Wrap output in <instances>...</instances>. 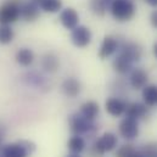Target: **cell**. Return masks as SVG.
<instances>
[{
    "label": "cell",
    "mask_w": 157,
    "mask_h": 157,
    "mask_svg": "<svg viewBox=\"0 0 157 157\" xmlns=\"http://www.w3.org/2000/svg\"><path fill=\"white\" fill-rule=\"evenodd\" d=\"M110 10L112 16L119 22L129 21L135 15V5L133 0H113Z\"/></svg>",
    "instance_id": "1"
},
{
    "label": "cell",
    "mask_w": 157,
    "mask_h": 157,
    "mask_svg": "<svg viewBox=\"0 0 157 157\" xmlns=\"http://www.w3.org/2000/svg\"><path fill=\"white\" fill-rule=\"evenodd\" d=\"M36 150V145L28 140H20L5 145L1 150L2 157H27Z\"/></svg>",
    "instance_id": "2"
},
{
    "label": "cell",
    "mask_w": 157,
    "mask_h": 157,
    "mask_svg": "<svg viewBox=\"0 0 157 157\" xmlns=\"http://www.w3.org/2000/svg\"><path fill=\"white\" fill-rule=\"evenodd\" d=\"M21 1L9 0L0 6V25H10L18 20L21 16Z\"/></svg>",
    "instance_id": "3"
},
{
    "label": "cell",
    "mask_w": 157,
    "mask_h": 157,
    "mask_svg": "<svg viewBox=\"0 0 157 157\" xmlns=\"http://www.w3.org/2000/svg\"><path fill=\"white\" fill-rule=\"evenodd\" d=\"M68 124H70L71 132L75 135H82V134L91 133V132H94L96 129V127L93 123V121H88L86 118L83 117L80 113H75V115L70 116Z\"/></svg>",
    "instance_id": "4"
},
{
    "label": "cell",
    "mask_w": 157,
    "mask_h": 157,
    "mask_svg": "<svg viewBox=\"0 0 157 157\" xmlns=\"http://www.w3.org/2000/svg\"><path fill=\"white\" fill-rule=\"evenodd\" d=\"M117 136L112 133H105L99 140H96V143L93 146V151L95 152V155H104L105 152L112 151L116 146H117Z\"/></svg>",
    "instance_id": "5"
},
{
    "label": "cell",
    "mask_w": 157,
    "mask_h": 157,
    "mask_svg": "<svg viewBox=\"0 0 157 157\" xmlns=\"http://www.w3.org/2000/svg\"><path fill=\"white\" fill-rule=\"evenodd\" d=\"M119 134L127 139L133 140L139 135V123L134 118L125 117L119 123Z\"/></svg>",
    "instance_id": "6"
},
{
    "label": "cell",
    "mask_w": 157,
    "mask_h": 157,
    "mask_svg": "<svg viewBox=\"0 0 157 157\" xmlns=\"http://www.w3.org/2000/svg\"><path fill=\"white\" fill-rule=\"evenodd\" d=\"M71 39L77 48H85L91 41V32L85 26H77L75 29H72Z\"/></svg>",
    "instance_id": "7"
},
{
    "label": "cell",
    "mask_w": 157,
    "mask_h": 157,
    "mask_svg": "<svg viewBox=\"0 0 157 157\" xmlns=\"http://www.w3.org/2000/svg\"><path fill=\"white\" fill-rule=\"evenodd\" d=\"M60 22L62 23V26L66 29H75L78 26L79 22L78 12L75 9H72V7L65 9L60 13Z\"/></svg>",
    "instance_id": "8"
},
{
    "label": "cell",
    "mask_w": 157,
    "mask_h": 157,
    "mask_svg": "<svg viewBox=\"0 0 157 157\" xmlns=\"http://www.w3.org/2000/svg\"><path fill=\"white\" fill-rule=\"evenodd\" d=\"M133 63H134V61L130 57H128L125 54H123V52L119 51L118 55L116 56V59L112 62V66H113V70L117 73H119V75H125V73H128L132 70Z\"/></svg>",
    "instance_id": "9"
},
{
    "label": "cell",
    "mask_w": 157,
    "mask_h": 157,
    "mask_svg": "<svg viewBox=\"0 0 157 157\" xmlns=\"http://www.w3.org/2000/svg\"><path fill=\"white\" fill-rule=\"evenodd\" d=\"M118 40L111 36H107L105 37L102 40V44H101V48H100V51H99V57L100 59H107L110 57L111 55H113L116 51L118 50Z\"/></svg>",
    "instance_id": "10"
},
{
    "label": "cell",
    "mask_w": 157,
    "mask_h": 157,
    "mask_svg": "<svg viewBox=\"0 0 157 157\" xmlns=\"http://www.w3.org/2000/svg\"><path fill=\"white\" fill-rule=\"evenodd\" d=\"M119 51L125 54L128 57H130L134 62L135 61H139L141 59V55H143V49L139 44L136 43H133V41H124L121 48H119Z\"/></svg>",
    "instance_id": "11"
},
{
    "label": "cell",
    "mask_w": 157,
    "mask_h": 157,
    "mask_svg": "<svg viewBox=\"0 0 157 157\" xmlns=\"http://www.w3.org/2000/svg\"><path fill=\"white\" fill-rule=\"evenodd\" d=\"M39 9V5L36 1H28L25 5H22V7H21V16L23 20H26L28 22L36 21L40 15Z\"/></svg>",
    "instance_id": "12"
},
{
    "label": "cell",
    "mask_w": 157,
    "mask_h": 157,
    "mask_svg": "<svg viewBox=\"0 0 157 157\" xmlns=\"http://www.w3.org/2000/svg\"><path fill=\"white\" fill-rule=\"evenodd\" d=\"M105 109L106 111L113 116V117H119L122 116L124 112H125V109H127V104L119 99L116 98H111L109 99L106 102H105Z\"/></svg>",
    "instance_id": "13"
},
{
    "label": "cell",
    "mask_w": 157,
    "mask_h": 157,
    "mask_svg": "<svg viewBox=\"0 0 157 157\" xmlns=\"http://www.w3.org/2000/svg\"><path fill=\"white\" fill-rule=\"evenodd\" d=\"M125 116L129 118H134V119H141V118L147 116V107L145 104H140V102H133L127 105L125 109Z\"/></svg>",
    "instance_id": "14"
},
{
    "label": "cell",
    "mask_w": 157,
    "mask_h": 157,
    "mask_svg": "<svg viewBox=\"0 0 157 157\" xmlns=\"http://www.w3.org/2000/svg\"><path fill=\"white\" fill-rule=\"evenodd\" d=\"M147 80H149V76L147 73L141 70V68H134L130 73V85L139 90L143 89L145 85H147Z\"/></svg>",
    "instance_id": "15"
},
{
    "label": "cell",
    "mask_w": 157,
    "mask_h": 157,
    "mask_svg": "<svg viewBox=\"0 0 157 157\" xmlns=\"http://www.w3.org/2000/svg\"><path fill=\"white\" fill-rule=\"evenodd\" d=\"M62 91L66 96L68 98H76L78 96L79 93H80V83H79L78 79L76 78H67L63 83H62Z\"/></svg>",
    "instance_id": "16"
},
{
    "label": "cell",
    "mask_w": 157,
    "mask_h": 157,
    "mask_svg": "<svg viewBox=\"0 0 157 157\" xmlns=\"http://www.w3.org/2000/svg\"><path fill=\"white\" fill-rule=\"evenodd\" d=\"M100 112V107L95 101H86L80 106V115L88 121H94Z\"/></svg>",
    "instance_id": "17"
},
{
    "label": "cell",
    "mask_w": 157,
    "mask_h": 157,
    "mask_svg": "<svg viewBox=\"0 0 157 157\" xmlns=\"http://www.w3.org/2000/svg\"><path fill=\"white\" fill-rule=\"evenodd\" d=\"M16 61L18 65L23 66V67H28L33 63L34 61V54L31 49H27V48H22L20 49L17 52H16V56H15Z\"/></svg>",
    "instance_id": "18"
},
{
    "label": "cell",
    "mask_w": 157,
    "mask_h": 157,
    "mask_svg": "<svg viewBox=\"0 0 157 157\" xmlns=\"http://www.w3.org/2000/svg\"><path fill=\"white\" fill-rule=\"evenodd\" d=\"M59 66H60V61H59V59H57L56 55H54V54H46V55L43 56V59H41V67L46 72L54 73V72L57 71Z\"/></svg>",
    "instance_id": "19"
},
{
    "label": "cell",
    "mask_w": 157,
    "mask_h": 157,
    "mask_svg": "<svg viewBox=\"0 0 157 157\" xmlns=\"http://www.w3.org/2000/svg\"><path fill=\"white\" fill-rule=\"evenodd\" d=\"M143 99L146 106H155L157 104L156 85H145L143 88Z\"/></svg>",
    "instance_id": "20"
},
{
    "label": "cell",
    "mask_w": 157,
    "mask_h": 157,
    "mask_svg": "<svg viewBox=\"0 0 157 157\" xmlns=\"http://www.w3.org/2000/svg\"><path fill=\"white\" fill-rule=\"evenodd\" d=\"M40 10L49 12V13H55L62 7V1L61 0H39L38 1Z\"/></svg>",
    "instance_id": "21"
},
{
    "label": "cell",
    "mask_w": 157,
    "mask_h": 157,
    "mask_svg": "<svg viewBox=\"0 0 157 157\" xmlns=\"http://www.w3.org/2000/svg\"><path fill=\"white\" fill-rule=\"evenodd\" d=\"M67 146H68V149H70V151L72 154H80L85 149V141H84V139L82 136L75 135L68 140Z\"/></svg>",
    "instance_id": "22"
},
{
    "label": "cell",
    "mask_w": 157,
    "mask_h": 157,
    "mask_svg": "<svg viewBox=\"0 0 157 157\" xmlns=\"http://www.w3.org/2000/svg\"><path fill=\"white\" fill-rule=\"evenodd\" d=\"M107 0H91L90 1V9L91 11L98 16H104L107 11Z\"/></svg>",
    "instance_id": "23"
},
{
    "label": "cell",
    "mask_w": 157,
    "mask_h": 157,
    "mask_svg": "<svg viewBox=\"0 0 157 157\" xmlns=\"http://www.w3.org/2000/svg\"><path fill=\"white\" fill-rule=\"evenodd\" d=\"M13 31L9 25L0 26V44H9L13 39Z\"/></svg>",
    "instance_id": "24"
},
{
    "label": "cell",
    "mask_w": 157,
    "mask_h": 157,
    "mask_svg": "<svg viewBox=\"0 0 157 157\" xmlns=\"http://www.w3.org/2000/svg\"><path fill=\"white\" fill-rule=\"evenodd\" d=\"M138 152L144 157H157V143H149L144 145Z\"/></svg>",
    "instance_id": "25"
},
{
    "label": "cell",
    "mask_w": 157,
    "mask_h": 157,
    "mask_svg": "<svg viewBox=\"0 0 157 157\" xmlns=\"http://www.w3.org/2000/svg\"><path fill=\"white\" fill-rule=\"evenodd\" d=\"M138 151L135 150V147L130 144H125L122 145L116 152V157H133Z\"/></svg>",
    "instance_id": "26"
},
{
    "label": "cell",
    "mask_w": 157,
    "mask_h": 157,
    "mask_svg": "<svg viewBox=\"0 0 157 157\" xmlns=\"http://www.w3.org/2000/svg\"><path fill=\"white\" fill-rule=\"evenodd\" d=\"M151 25L155 27V28H157V10H155L152 13H151Z\"/></svg>",
    "instance_id": "27"
},
{
    "label": "cell",
    "mask_w": 157,
    "mask_h": 157,
    "mask_svg": "<svg viewBox=\"0 0 157 157\" xmlns=\"http://www.w3.org/2000/svg\"><path fill=\"white\" fill-rule=\"evenodd\" d=\"M4 136H5V127H4L2 124H0V145H1V143H2Z\"/></svg>",
    "instance_id": "28"
},
{
    "label": "cell",
    "mask_w": 157,
    "mask_h": 157,
    "mask_svg": "<svg viewBox=\"0 0 157 157\" xmlns=\"http://www.w3.org/2000/svg\"><path fill=\"white\" fill-rule=\"evenodd\" d=\"M149 5H151V6H154V7H157V0H145Z\"/></svg>",
    "instance_id": "29"
},
{
    "label": "cell",
    "mask_w": 157,
    "mask_h": 157,
    "mask_svg": "<svg viewBox=\"0 0 157 157\" xmlns=\"http://www.w3.org/2000/svg\"><path fill=\"white\" fill-rule=\"evenodd\" d=\"M154 54H155V56L157 59V44H155V46H154Z\"/></svg>",
    "instance_id": "30"
},
{
    "label": "cell",
    "mask_w": 157,
    "mask_h": 157,
    "mask_svg": "<svg viewBox=\"0 0 157 157\" xmlns=\"http://www.w3.org/2000/svg\"><path fill=\"white\" fill-rule=\"evenodd\" d=\"M67 157H80L78 154H71V155H68Z\"/></svg>",
    "instance_id": "31"
},
{
    "label": "cell",
    "mask_w": 157,
    "mask_h": 157,
    "mask_svg": "<svg viewBox=\"0 0 157 157\" xmlns=\"http://www.w3.org/2000/svg\"><path fill=\"white\" fill-rule=\"evenodd\" d=\"M133 157H144V156H141V155H140L139 152H136V154H135V155H134Z\"/></svg>",
    "instance_id": "32"
}]
</instances>
